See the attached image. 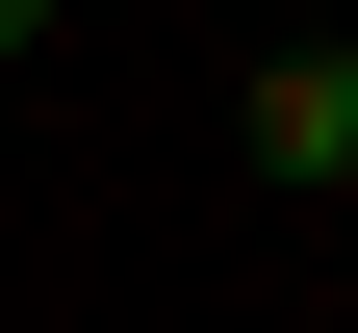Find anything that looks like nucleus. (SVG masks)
Instances as JSON below:
<instances>
[{
    "label": "nucleus",
    "mask_w": 358,
    "mask_h": 333,
    "mask_svg": "<svg viewBox=\"0 0 358 333\" xmlns=\"http://www.w3.org/2000/svg\"><path fill=\"white\" fill-rule=\"evenodd\" d=\"M256 179H358V26L256 77Z\"/></svg>",
    "instance_id": "1"
},
{
    "label": "nucleus",
    "mask_w": 358,
    "mask_h": 333,
    "mask_svg": "<svg viewBox=\"0 0 358 333\" xmlns=\"http://www.w3.org/2000/svg\"><path fill=\"white\" fill-rule=\"evenodd\" d=\"M26 26H52V0H0V52H26Z\"/></svg>",
    "instance_id": "2"
}]
</instances>
